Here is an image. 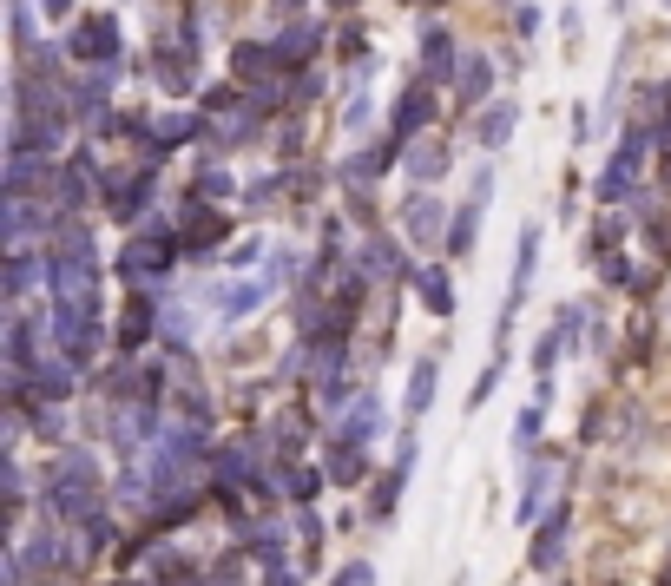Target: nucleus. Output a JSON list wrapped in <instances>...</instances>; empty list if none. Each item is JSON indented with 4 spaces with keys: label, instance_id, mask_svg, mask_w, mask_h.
I'll return each instance as SVG.
<instances>
[{
    "label": "nucleus",
    "instance_id": "1",
    "mask_svg": "<svg viewBox=\"0 0 671 586\" xmlns=\"http://www.w3.org/2000/svg\"><path fill=\"white\" fill-rule=\"evenodd\" d=\"M47 290L53 303H86L99 310V251H93V231H79L73 218H60V231L47 238Z\"/></svg>",
    "mask_w": 671,
    "mask_h": 586
},
{
    "label": "nucleus",
    "instance_id": "2",
    "mask_svg": "<svg viewBox=\"0 0 671 586\" xmlns=\"http://www.w3.org/2000/svg\"><path fill=\"white\" fill-rule=\"evenodd\" d=\"M658 132L652 126H632L619 145H612L606 172H599V205H625V198H639V178H645V152H652Z\"/></svg>",
    "mask_w": 671,
    "mask_h": 586
},
{
    "label": "nucleus",
    "instance_id": "3",
    "mask_svg": "<svg viewBox=\"0 0 671 586\" xmlns=\"http://www.w3.org/2000/svg\"><path fill=\"white\" fill-rule=\"evenodd\" d=\"M185 251V244L172 238V224H152L145 238H132L119 251V284H132V290H145V284H165V270H172V257Z\"/></svg>",
    "mask_w": 671,
    "mask_h": 586
},
{
    "label": "nucleus",
    "instance_id": "4",
    "mask_svg": "<svg viewBox=\"0 0 671 586\" xmlns=\"http://www.w3.org/2000/svg\"><path fill=\"white\" fill-rule=\"evenodd\" d=\"M47 336L60 343L66 363H93V349H99V310H86V303H53L47 310Z\"/></svg>",
    "mask_w": 671,
    "mask_h": 586
},
{
    "label": "nucleus",
    "instance_id": "5",
    "mask_svg": "<svg viewBox=\"0 0 671 586\" xmlns=\"http://www.w3.org/2000/svg\"><path fill=\"white\" fill-rule=\"evenodd\" d=\"M540 244H547V231H540V224H527V231H520V244H514V277H507V303H500V349H507V330H514V310L527 303L533 277H540Z\"/></svg>",
    "mask_w": 671,
    "mask_h": 586
},
{
    "label": "nucleus",
    "instance_id": "6",
    "mask_svg": "<svg viewBox=\"0 0 671 586\" xmlns=\"http://www.w3.org/2000/svg\"><path fill=\"white\" fill-rule=\"evenodd\" d=\"M106 435H112V448L132 461L145 442H158V409L152 402H119V409L106 415Z\"/></svg>",
    "mask_w": 671,
    "mask_h": 586
},
{
    "label": "nucleus",
    "instance_id": "7",
    "mask_svg": "<svg viewBox=\"0 0 671 586\" xmlns=\"http://www.w3.org/2000/svg\"><path fill=\"white\" fill-rule=\"evenodd\" d=\"M66 53L86 66H119V20L112 14H93V20H79L73 40H66Z\"/></svg>",
    "mask_w": 671,
    "mask_h": 586
},
{
    "label": "nucleus",
    "instance_id": "8",
    "mask_svg": "<svg viewBox=\"0 0 671 586\" xmlns=\"http://www.w3.org/2000/svg\"><path fill=\"white\" fill-rule=\"evenodd\" d=\"M435 119V93H428V80H415L402 99H395V119H389V145L395 152H408V145L422 139V126Z\"/></svg>",
    "mask_w": 671,
    "mask_h": 586
},
{
    "label": "nucleus",
    "instance_id": "9",
    "mask_svg": "<svg viewBox=\"0 0 671 586\" xmlns=\"http://www.w3.org/2000/svg\"><path fill=\"white\" fill-rule=\"evenodd\" d=\"M402 238H408V244H448V211H441L435 191H408V205H402Z\"/></svg>",
    "mask_w": 671,
    "mask_h": 586
},
{
    "label": "nucleus",
    "instance_id": "10",
    "mask_svg": "<svg viewBox=\"0 0 671 586\" xmlns=\"http://www.w3.org/2000/svg\"><path fill=\"white\" fill-rule=\"evenodd\" d=\"M7 251H27L40 231H60V218H53V205H33V198H7Z\"/></svg>",
    "mask_w": 671,
    "mask_h": 586
},
{
    "label": "nucleus",
    "instance_id": "11",
    "mask_svg": "<svg viewBox=\"0 0 671 586\" xmlns=\"http://www.w3.org/2000/svg\"><path fill=\"white\" fill-rule=\"evenodd\" d=\"M461 60H468V53L454 47V33L441 27V20H428V27H422V80H454Z\"/></svg>",
    "mask_w": 671,
    "mask_h": 586
},
{
    "label": "nucleus",
    "instance_id": "12",
    "mask_svg": "<svg viewBox=\"0 0 671 586\" xmlns=\"http://www.w3.org/2000/svg\"><path fill=\"white\" fill-rule=\"evenodd\" d=\"M270 297H277V284H270V277H237V284H224L211 303H218L224 323H237V317H250V310H264Z\"/></svg>",
    "mask_w": 671,
    "mask_h": 586
},
{
    "label": "nucleus",
    "instance_id": "13",
    "mask_svg": "<svg viewBox=\"0 0 671 586\" xmlns=\"http://www.w3.org/2000/svg\"><path fill=\"white\" fill-rule=\"evenodd\" d=\"M152 336H165V323H158V303L145 297V290H132V303L119 310V349H145Z\"/></svg>",
    "mask_w": 671,
    "mask_h": 586
},
{
    "label": "nucleus",
    "instance_id": "14",
    "mask_svg": "<svg viewBox=\"0 0 671 586\" xmlns=\"http://www.w3.org/2000/svg\"><path fill=\"white\" fill-rule=\"evenodd\" d=\"M231 73H237L244 86H257V93H264V86L283 73V60H277V47H257V40H237V47H231Z\"/></svg>",
    "mask_w": 671,
    "mask_h": 586
},
{
    "label": "nucleus",
    "instance_id": "15",
    "mask_svg": "<svg viewBox=\"0 0 671 586\" xmlns=\"http://www.w3.org/2000/svg\"><path fill=\"white\" fill-rule=\"evenodd\" d=\"M547 488H553V461H547V455H533V461H527V475H520V501H514V521H520V527L547 514Z\"/></svg>",
    "mask_w": 671,
    "mask_h": 586
},
{
    "label": "nucleus",
    "instance_id": "16",
    "mask_svg": "<svg viewBox=\"0 0 671 586\" xmlns=\"http://www.w3.org/2000/svg\"><path fill=\"white\" fill-rule=\"evenodd\" d=\"M14 554L27 560V573H60V567H66V534H60V527L47 521V527H40V534H33V540H20Z\"/></svg>",
    "mask_w": 671,
    "mask_h": 586
},
{
    "label": "nucleus",
    "instance_id": "17",
    "mask_svg": "<svg viewBox=\"0 0 671 586\" xmlns=\"http://www.w3.org/2000/svg\"><path fill=\"white\" fill-rule=\"evenodd\" d=\"M547 402H553V382H540V389H533V402L514 415V448H520V461L540 455V422H547Z\"/></svg>",
    "mask_w": 671,
    "mask_h": 586
},
{
    "label": "nucleus",
    "instance_id": "18",
    "mask_svg": "<svg viewBox=\"0 0 671 586\" xmlns=\"http://www.w3.org/2000/svg\"><path fill=\"white\" fill-rule=\"evenodd\" d=\"M93 172H99L93 152H73V159H66V172H60V218H66V211H79V205H86V198L99 191Z\"/></svg>",
    "mask_w": 671,
    "mask_h": 586
},
{
    "label": "nucleus",
    "instance_id": "19",
    "mask_svg": "<svg viewBox=\"0 0 671 586\" xmlns=\"http://www.w3.org/2000/svg\"><path fill=\"white\" fill-rule=\"evenodd\" d=\"M514 126H520L514 99H487V106H481V119H474V139H481L487 152H500V145L514 139Z\"/></svg>",
    "mask_w": 671,
    "mask_h": 586
},
{
    "label": "nucleus",
    "instance_id": "20",
    "mask_svg": "<svg viewBox=\"0 0 671 586\" xmlns=\"http://www.w3.org/2000/svg\"><path fill=\"white\" fill-rule=\"evenodd\" d=\"M270 47H277V60H283V66H297V73H303V60H310V53L323 47V27H316V20H290V27H283L277 40H270Z\"/></svg>",
    "mask_w": 671,
    "mask_h": 586
},
{
    "label": "nucleus",
    "instance_id": "21",
    "mask_svg": "<svg viewBox=\"0 0 671 586\" xmlns=\"http://www.w3.org/2000/svg\"><path fill=\"white\" fill-rule=\"evenodd\" d=\"M402 165H408V178H415V191H428L441 172H448V145H441V139H415L402 152Z\"/></svg>",
    "mask_w": 671,
    "mask_h": 586
},
{
    "label": "nucleus",
    "instance_id": "22",
    "mask_svg": "<svg viewBox=\"0 0 671 586\" xmlns=\"http://www.w3.org/2000/svg\"><path fill=\"white\" fill-rule=\"evenodd\" d=\"M408 284H415V297H422L428 317H454V284H448V270H441V264H422Z\"/></svg>",
    "mask_w": 671,
    "mask_h": 586
},
{
    "label": "nucleus",
    "instance_id": "23",
    "mask_svg": "<svg viewBox=\"0 0 671 586\" xmlns=\"http://www.w3.org/2000/svg\"><path fill=\"white\" fill-rule=\"evenodd\" d=\"M27 396H40L47 409H53V402H66V396H73V363H66V356H47V363L27 376Z\"/></svg>",
    "mask_w": 671,
    "mask_h": 586
},
{
    "label": "nucleus",
    "instance_id": "24",
    "mask_svg": "<svg viewBox=\"0 0 671 586\" xmlns=\"http://www.w3.org/2000/svg\"><path fill=\"white\" fill-rule=\"evenodd\" d=\"M224 231H231V224H224L218 211H204V198H198V205H191V218H185V238H178V244H185L191 257H204V251H218V244H224Z\"/></svg>",
    "mask_w": 671,
    "mask_h": 586
},
{
    "label": "nucleus",
    "instance_id": "25",
    "mask_svg": "<svg viewBox=\"0 0 671 586\" xmlns=\"http://www.w3.org/2000/svg\"><path fill=\"white\" fill-rule=\"evenodd\" d=\"M375 435H382V402H375V396H356V402H349V415H343V435H336V442L369 448Z\"/></svg>",
    "mask_w": 671,
    "mask_h": 586
},
{
    "label": "nucleus",
    "instance_id": "26",
    "mask_svg": "<svg viewBox=\"0 0 671 586\" xmlns=\"http://www.w3.org/2000/svg\"><path fill=\"white\" fill-rule=\"evenodd\" d=\"M560 554H566V507H553L547 521H540V534H533V567L547 573V567H560Z\"/></svg>",
    "mask_w": 671,
    "mask_h": 586
},
{
    "label": "nucleus",
    "instance_id": "27",
    "mask_svg": "<svg viewBox=\"0 0 671 586\" xmlns=\"http://www.w3.org/2000/svg\"><path fill=\"white\" fill-rule=\"evenodd\" d=\"M7 363H14V376H33V369H40V330H33L27 317L7 323Z\"/></svg>",
    "mask_w": 671,
    "mask_h": 586
},
{
    "label": "nucleus",
    "instance_id": "28",
    "mask_svg": "<svg viewBox=\"0 0 671 586\" xmlns=\"http://www.w3.org/2000/svg\"><path fill=\"white\" fill-rule=\"evenodd\" d=\"M152 185H158V172H152V165H139V172L125 178V185H112V191H106V205L119 211V218H132V211H139L145 198H152Z\"/></svg>",
    "mask_w": 671,
    "mask_h": 586
},
{
    "label": "nucleus",
    "instance_id": "29",
    "mask_svg": "<svg viewBox=\"0 0 671 586\" xmlns=\"http://www.w3.org/2000/svg\"><path fill=\"white\" fill-rule=\"evenodd\" d=\"M481 218H487L481 205H461V211L448 218V244H441V251H448V257H468L474 244H481Z\"/></svg>",
    "mask_w": 671,
    "mask_h": 586
},
{
    "label": "nucleus",
    "instance_id": "30",
    "mask_svg": "<svg viewBox=\"0 0 671 586\" xmlns=\"http://www.w3.org/2000/svg\"><path fill=\"white\" fill-rule=\"evenodd\" d=\"M185 139H198V119H185V112H165V119L145 132V152H158V159H165V152H172V145H185Z\"/></svg>",
    "mask_w": 671,
    "mask_h": 586
},
{
    "label": "nucleus",
    "instance_id": "31",
    "mask_svg": "<svg viewBox=\"0 0 671 586\" xmlns=\"http://www.w3.org/2000/svg\"><path fill=\"white\" fill-rule=\"evenodd\" d=\"M454 86H461V99H468V106H481V99L494 93V66H487L481 53H468V60H461V73H454Z\"/></svg>",
    "mask_w": 671,
    "mask_h": 586
},
{
    "label": "nucleus",
    "instance_id": "32",
    "mask_svg": "<svg viewBox=\"0 0 671 586\" xmlns=\"http://www.w3.org/2000/svg\"><path fill=\"white\" fill-rule=\"evenodd\" d=\"M40 277H47V264H33L27 251H7V284H0V290H7V303H20Z\"/></svg>",
    "mask_w": 671,
    "mask_h": 586
},
{
    "label": "nucleus",
    "instance_id": "33",
    "mask_svg": "<svg viewBox=\"0 0 671 586\" xmlns=\"http://www.w3.org/2000/svg\"><path fill=\"white\" fill-rule=\"evenodd\" d=\"M389 159H395V145H389V139H382V152H356V159L343 165V185L369 191V185H375V172H382V165H389Z\"/></svg>",
    "mask_w": 671,
    "mask_h": 586
},
{
    "label": "nucleus",
    "instance_id": "34",
    "mask_svg": "<svg viewBox=\"0 0 671 586\" xmlns=\"http://www.w3.org/2000/svg\"><path fill=\"white\" fill-rule=\"evenodd\" d=\"M435 382H441V369L428 363V356H422L415 369H408V415H422L428 402H435Z\"/></svg>",
    "mask_w": 671,
    "mask_h": 586
},
{
    "label": "nucleus",
    "instance_id": "35",
    "mask_svg": "<svg viewBox=\"0 0 671 586\" xmlns=\"http://www.w3.org/2000/svg\"><path fill=\"white\" fill-rule=\"evenodd\" d=\"M362 270H375V277H408L402 251H395L389 238H369V251H362Z\"/></svg>",
    "mask_w": 671,
    "mask_h": 586
},
{
    "label": "nucleus",
    "instance_id": "36",
    "mask_svg": "<svg viewBox=\"0 0 671 586\" xmlns=\"http://www.w3.org/2000/svg\"><path fill=\"white\" fill-rule=\"evenodd\" d=\"M283 547H290V540H283L277 527H264V534H250V560H257L264 573H283Z\"/></svg>",
    "mask_w": 671,
    "mask_h": 586
},
{
    "label": "nucleus",
    "instance_id": "37",
    "mask_svg": "<svg viewBox=\"0 0 671 586\" xmlns=\"http://www.w3.org/2000/svg\"><path fill=\"white\" fill-rule=\"evenodd\" d=\"M329 481H343V488H349V481H362V448H349V442L329 448Z\"/></svg>",
    "mask_w": 671,
    "mask_h": 586
},
{
    "label": "nucleus",
    "instance_id": "38",
    "mask_svg": "<svg viewBox=\"0 0 671 586\" xmlns=\"http://www.w3.org/2000/svg\"><path fill=\"white\" fill-rule=\"evenodd\" d=\"M277 455H283V461H297V455H303V415H297V409L277 415Z\"/></svg>",
    "mask_w": 671,
    "mask_h": 586
},
{
    "label": "nucleus",
    "instance_id": "39",
    "mask_svg": "<svg viewBox=\"0 0 671 586\" xmlns=\"http://www.w3.org/2000/svg\"><path fill=\"white\" fill-rule=\"evenodd\" d=\"M316 488H323V475H310V468H297V461L283 468V494H290V501H316Z\"/></svg>",
    "mask_w": 671,
    "mask_h": 586
},
{
    "label": "nucleus",
    "instance_id": "40",
    "mask_svg": "<svg viewBox=\"0 0 671 586\" xmlns=\"http://www.w3.org/2000/svg\"><path fill=\"white\" fill-rule=\"evenodd\" d=\"M560 349H566V336H560V330H547L540 343H533V369H540V382L553 376V363H560Z\"/></svg>",
    "mask_w": 671,
    "mask_h": 586
},
{
    "label": "nucleus",
    "instance_id": "41",
    "mask_svg": "<svg viewBox=\"0 0 671 586\" xmlns=\"http://www.w3.org/2000/svg\"><path fill=\"white\" fill-rule=\"evenodd\" d=\"M198 198L204 205H211V198H231V172H224V165H204L198 172Z\"/></svg>",
    "mask_w": 671,
    "mask_h": 586
},
{
    "label": "nucleus",
    "instance_id": "42",
    "mask_svg": "<svg viewBox=\"0 0 671 586\" xmlns=\"http://www.w3.org/2000/svg\"><path fill=\"white\" fill-rule=\"evenodd\" d=\"M112 540H119L112 514H93V521H86V547H79V554H99V547H112Z\"/></svg>",
    "mask_w": 671,
    "mask_h": 586
},
{
    "label": "nucleus",
    "instance_id": "43",
    "mask_svg": "<svg viewBox=\"0 0 671 586\" xmlns=\"http://www.w3.org/2000/svg\"><path fill=\"white\" fill-rule=\"evenodd\" d=\"M494 389H500V356H494V363L481 369V382H474V389H468V409H481V402L494 396Z\"/></svg>",
    "mask_w": 671,
    "mask_h": 586
},
{
    "label": "nucleus",
    "instance_id": "44",
    "mask_svg": "<svg viewBox=\"0 0 671 586\" xmlns=\"http://www.w3.org/2000/svg\"><path fill=\"white\" fill-rule=\"evenodd\" d=\"M336 586H375V567L369 560H349V567L336 573Z\"/></svg>",
    "mask_w": 671,
    "mask_h": 586
},
{
    "label": "nucleus",
    "instance_id": "45",
    "mask_svg": "<svg viewBox=\"0 0 671 586\" xmlns=\"http://www.w3.org/2000/svg\"><path fill=\"white\" fill-rule=\"evenodd\" d=\"M343 132H349V139H362V132H369V99H349V119H343Z\"/></svg>",
    "mask_w": 671,
    "mask_h": 586
},
{
    "label": "nucleus",
    "instance_id": "46",
    "mask_svg": "<svg viewBox=\"0 0 671 586\" xmlns=\"http://www.w3.org/2000/svg\"><path fill=\"white\" fill-rule=\"evenodd\" d=\"M540 20H547V14H540V7H533V0H527V7H520V14H514V33H520V40H533V33H540Z\"/></svg>",
    "mask_w": 671,
    "mask_h": 586
},
{
    "label": "nucleus",
    "instance_id": "47",
    "mask_svg": "<svg viewBox=\"0 0 671 586\" xmlns=\"http://www.w3.org/2000/svg\"><path fill=\"white\" fill-rule=\"evenodd\" d=\"M290 270H297V257H290V251H277V257H270V264H264V277H270V284H283Z\"/></svg>",
    "mask_w": 671,
    "mask_h": 586
},
{
    "label": "nucleus",
    "instance_id": "48",
    "mask_svg": "<svg viewBox=\"0 0 671 586\" xmlns=\"http://www.w3.org/2000/svg\"><path fill=\"white\" fill-rule=\"evenodd\" d=\"M316 86H323V80H316V73H297V80H290V99H297V106H303V99H310Z\"/></svg>",
    "mask_w": 671,
    "mask_h": 586
},
{
    "label": "nucleus",
    "instance_id": "49",
    "mask_svg": "<svg viewBox=\"0 0 671 586\" xmlns=\"http://www.w3.org/2000/svg\"><path fill=\"white\" fill-rule=\"evenodd\" d=\"M40 7H47L53 20H60V14H73V0H40Z\"/></svg>",
    "mask_w": 671,
    "mask_h": 586
},
{
    "label": "nucleus",
    "instance_id": "50",
    "mask_svg": "<svg viewBox=\"0 0 671 586\" xmlns=\"http://www.w3.org/2000/svg\"><path fill=\"white\" fill-rule=\"evenodd\" d=\"M297 7H303V0H277V14H297Z\"/></svg>",
    "mask_w": 671,
    "mask_h": 586
},
{
    "label": "nucleus",
    "instance_id": "51",
    "mask_svg": "<svg viewBox=\"0 0 671 586\" xmlns=\"http://www.w3.org/2000/svg\"><path fill=\"white\" fill-rule=\"evenodd\" d=\"M270 586H297V580H290V573H270Z\"/></svg>",
    "mask_w": 671,
    "mask_h": 586
},
{
    "label": "nucleus",
    "instance_id": "52",
    "mask_svg": "<svg viewBox=\"0 0 671 586\" xmlns=\"http://www.w3.org/2000/svg\"><path fill=\"white\" fill-rule=\"evenodd\" d=\"M336 7H349V0H336Z\"/></svg>",
    "mask_w": 671,
    "mask_h": 586
},
{
    "label": "nucleus",
    "instance_id": "53",
    "mask_svg": "<svg viewBox=\"0 0 671 586\" xmlns=\"http://www.w3.org/2000/svg\"><path fill=\"white\" fill-rule=\"evenodd\" d=\"M665 7H671V0H665Z\"/></svg>",
    "mask_w": 671,
    "mask_h": 586
}]
</instances>
